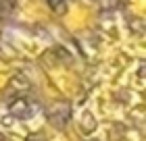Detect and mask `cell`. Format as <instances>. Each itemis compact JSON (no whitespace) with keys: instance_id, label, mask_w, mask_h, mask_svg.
<instances>
[]
</instances>
